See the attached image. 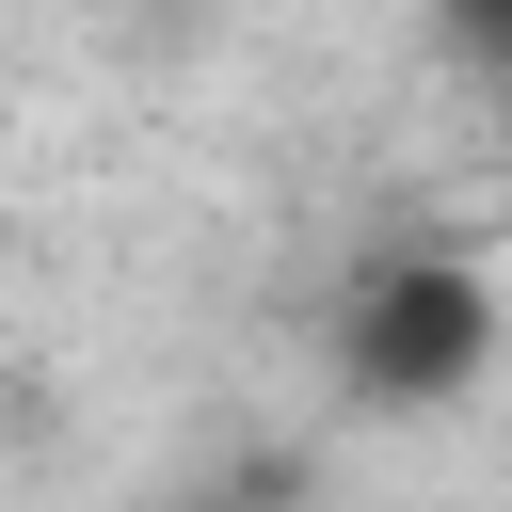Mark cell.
Listing matches in <instances>:
<instances>
[{"label":"cell","mask_w":512,"mask_h":512,"mask_svg":"<svg viewBox=\"0 0 512 512\" xmlns=\"http://www.w3.org/2000/svg\"><path fill=\"white\" fill-rule=\"evenodd\" d=\"M496 336H512L496 272L448 256V240H400V256H368L336 288V400L352 416H448L496 368Z\"/></svg>","instance_id":"6da1fadb"}]
</instances>
